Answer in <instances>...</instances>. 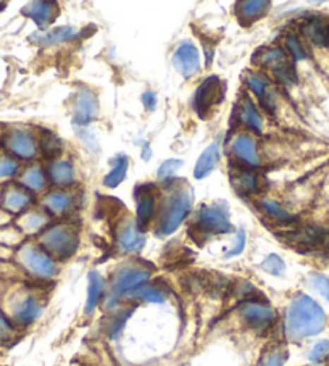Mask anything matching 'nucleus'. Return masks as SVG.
<instances>
[{"instance_id": "26", "label": "nucleus", "mask_w": 329, "mask_h": 366, "mask_svg": "<svg viewBox=\"0 0 329 366\" xmlns=\"http://www.w3.org/2000/svg\"><path fill=\"white\" fill-rule=\"evenodd\" d=\"M21 183L28 190H32V193H41L47 184V176L41 166H31L23 173Z\"/></svg>"}, {"instance_id": "45", "label": "nucleus", "mask_w": 329, "mask_h": 366, "mask_svg": "<svg viewBox=\"0 0 329 366\" xmlns=\"http://www.w3.org/2000/svg\"><path fill=\"white\" fill-rule=\"evenodd\" d=\"M325 244H326V247L329 249V236H328V234L325 236Z\"/></svg>"}, {"instance_id": "12", "label": "nucleus", "mask_w": 329, "mask_h": 366, "mask_svg": "<svg viewBox=\"0 0 329 366\" xmlns=\"http://www.w3.org/2000/svg\"><path fill=\"white\" fill-rule=\"evenodd\" d=\"M173 63L174 68L178 70L181 76L191 78L201 68V57L194 44L183 42L179 44V47L174 50L173 54Z\"/></svg>"}, {"instance_id": "37", "label": "nucleus", "mask_w": 329, "mask_h": 366, "mask_svg": "<svg viewBox=\"0 0 329 366\" xmlns=\"http://www.w3.org/2000/svg\"><path fill=\"white\" fill-rule=\"evenodd\" d=\"M181 166H183V161H181V160H168V161H164L163 165L160 166V170H158V178H160V179L172 178L173 174L178 171Z\"/></svg>"}, {"instance_id": "36", "label": "nucleus", "mask_w": 329, "mask_h": 366, "mask_svg": "<svg viewBox=\"0 0 329 366\" xmlns=\"http://www.w3.org/2000/svg\"><path fill=\"white\" fill-rule=\"evenodd\" d=\"M262 268L273 276H281L286 269L285 262H282L277 255H275V253H271V255L266 258V260L262 263Z\"/></svg>"}, {"instance_id": "3", "label": "nucleus", "mask_w": 329, "mask_h": 366, "mask_svg": "<svg viewBox=\"0 0 329 366\" xmlns=\"http://www.w3.org/2000/svg\"><path fill=\"white\" fill-rule=\"evenodd\" d=\"M78 234L75 229L65 224H56L49 229H45L41 236V245L45 253L60 260H66L78 249Z\"/></svg>"}, {"instance_id": "2", "label": "nucleus", "mask_w": 329, "mask_h": 366, "mask_svg": "<svg viewBox=\"0 0 329 366\" xmlns=\"http://www.w3.org/2000/svg\"><path fill=\"white\" fill-rule=\"evenodd\" d=\"M192 205V193L187 188L173 189L163 200L160 212L158 233L160 236H169L178 229L187 216Z\"/></svg>"}, {"instance_id": "35", "label": "nucleus", "mask_w": 329, "mask_h": 366, "mask_svg": "<svg viewBox=\"0 0 329 366\" xmlns=\"http://www.w3.org/2000/svg\"><path fill=\"white\" fill-rule=\"evenodd\" d=\"M286 47H287L289 52H291L294 60L300 61V60L307 59V50H305V47L302 46V42H300L296 36H287L286 37Z\"/></svg>"}, {"instance_id": "34", "label": "nucleus", "mask_w": 329, "mask_h": 366, "mask_svg": "<svg viewBox=\"0 0 329 366\" xmlns=\"http://www.w3.org/2000/svg\"><path fill=\"white\" fill-rule=\"evenodd\" d=\"M136 297H139L140 300L152 302V303L164 302V294L162 291H158L157 287H140V289L136 292Z\"/></svg>"}, {"instance_id": "15", "label": "nucleus", "mask_w": 329, "mask_h": 366, "mask_svg": "<svg viewBox=\"0 0 329 366\" xmlns=\"http://www.w3.org/2000/svg\"><path fill=\"white\" fill-rule=\"evenodd\" d=\"M152 189L154 188H150V185H143V188H138V193H136V200H138V226L139 228L149 226L152 218H154L155 195Z\"/></svg>"}, {"instance_id": "1", "label": "nucleus", "mask_w": 329, "mask_h": 366, "mask_svg": "<svg viewBox=\"0 0 329 366\" xmlns=\"http://www.w3.org/2000/svg\"><path fill=\"white\" fill-rule=\"evenodd\" d=\"M326 313L313 298L299 295L292 300L286 315V334L292 341L313 337L325 329Z\"/></svg>"}, {"instance_id": "31", "label": "nucleus", "mask_w": 329, "mask_h": 366, "mask_svg": "<svg viewBox=\"0 0 329 366\" xmlns=\"http://www.w3.org/2000/svg\"><path fill=\"white\" fill-rule=\"evenodd\" d=\"M45 224H47V216L36 212L26 213V215H23L20 219V226L23 231H26V233H36V231L42 229Z\"/></svg>"}, {"instance_id": "5", "label": "nucleus", "mask_w": 329, "mask_h": 366, "mask_svg": "<svg viewBox=\"0 0 329 366\" xmlns=\"http://www.w3.org/2000/svg\"><path fill=\"white\" fill-rule=\"evenodd\" d=\"M150 278V269H147L144 267H134V264H129V267L121 268L118 272L115 283L112 286V300H116L118 297H121L124 294H129L136 289H140L147 281Z\"/></svg>"}, {"instance_id": "43", "label": "nucleus", "mask_w": 329, "mask_h": 366, "mask_svg": "<svg viewBox=\"0 0 329 366\" xmlns=\"http://www.w3.org/2000/svg\"><path fill=\"white\" fill-rule=\"evenodd\" d=\"M285 360H286L285 355L281 352H275L265 360L262 366H285Z\"/></svg>"}, {"instance_id": "28", "label": "nucleus", "mask_w": 329, "mask_h": 366, "mask_svg": "<svg viewBox=\"0 0 329 366\" xmlns=\"http://www.w3.org/2000/svg\"><path fill=\"white\" fill-rule=\"evenodd\" d=\"M126 173H128V159L126 157H118L115 163H113L112 171L105 176L104 184L107 188L115 189L116 185L121 184L123 179L126 178Z\"/></svg>"}, {"instance_id": "4", "label": "nucleus", "mask_w": 329, "mask_h": 366, "mask_svg": "<svg viewBox=\"0 0 329 366\" xmlns=\"http://www.w3.org/2000/svg\"><path fill=\"white\" fill-rule=\"evenodd\" d=\"M18 258L23 267H25L32 276H36V278L49 279L52 278L56 272L55 262L50 258L49 253L37 249L36 245L28 244L23 247L18 252Z\"/></svg>"}, {"instance_id": "29", "label": "nucleus", "mask_w": 329, "mask_h": 366, "mask_svg": "<svg viewBox=\"0 0 329 366\" xmlns=\"http://www.w3.org/2000/svg\"><path fill=\"white\" fill-rule=\"evenodd\" d=\"M44 204L52 215H61V213H65L70 208L71 197L65 193H52L45 197Z\"/></svg>"}, {"instance_id": "10", "label": "nucleus", "mask_w": 329, "mask_h": 366, "mask_svg": "<svg viewBox=\"0 0 329 366\" xmlns=\"http://www.w3.org/2000/svg\"><path fill=\"white\" fill-rule=\"evenodd\" d=\"M42 313V305L36 297L31 294H21L11 303V317L20 326H30Z\"/></svg>"}, {"instance_id": "11", "label": "nucleus", "mask_w": 329, "mask_h": 366, "mask_svg": "<svg viewBox=\"0 0 329 366\" xmlns=\"http://www.w3.org/2000/svg\"><path fill=\"white\" fill-rule=\"evenodd\" d=\"M7 147L21 160H31L37 154V140L28 129H13L7 138Z\"/></svg>"}, {"instance_id": "13", "label": "nucleus", "mask_w": 329, "mask_h": 366, "mask_svg": "<svg viewBox=\"0 0 329 366\" xmlns=\"http://www.w3.org/2000/svg\"><path fill=\"white\" fill-rule=\"evenodd\" d=\"M99 115V100L89 89H81L75 100V118L73 121L79 126H86Z\"/></svg>"}, {"instance_id": "14", "label": "nucleus", "mask_w": 329, "mask_h": 366, "mask_svg": "<svg viewBox=\"0 0 329 366\" xmlns=\"http://www.w3.org/2000/svg\"><path fill=\"white\" fill-rule=\"evenodd\" d=\"M231 152L232 155L242 163V165H246L249 168H258L262 165V159H260L257 142H255L251 136H246V134L237 136L234 140H232Z\"/></svg>"}, {"instance_id": "41", "label": "nucleus", "mask_w": 329, "mask_h": 366, "mask_svg": "<svg viewBox=\"0 0 329 366\" xmlns=\"http://www.w3.org/2000/svg\"><path fill=\"white\" fill-rule=\"evenodd\" d=\"M129 313H131V312H121V315H116V317L112 319V323H110V326H109L110 336H116L118 332L121 331L124 321H126L128 317H129Z\"/></svg>"}, {"instance_id": "44", "label": "nucleus", "mask_w": 329, "mask_h": 366, "mask_svg": "<svg viewBox=\"0 0 329 366\" xmlns=\"http://www.w3.org/2000/svg\"><path fill=\"white\" fill-rule=\"evenodd\" d=\"M237 240L239 242H237L236 249L228 252V257H236V255H239V253H242L244 247H246V233H244V231H239V239Z\"/></svg>"}, {"instance_id": "17", "label": "nucleus", "mask_w": 329, "mask_h": 366, "mask_svg": "<svg viewBox=\"0 0 329 366\" xmlns=\"http://www.w3.org/2000/svg\"><path fill=\"white\" fill-rule=\"evenodd\" d=\"M218 160H220V140H215V142L210 144L208 147L203 150V154L198 157L194 176L197 179L207 178L208 174L217 168Z\"/></svg>"}, {"instance_id": "33", "label": "nucleus", "mask_w": 329, "mask_h": 366, "mask_svg": "<svg viewBox=\"0 0 329 366\" xmlns=\"http://www.w3.org/2000/svg\"><path fill=\"white\" fill-rule=\"evenodd\" d=\"M18 171V163L8 157H0V183L13 178Z\"/></svg>"}, {"instance_id": "39", "label": "nucleus", "mask_w": 329, "mask_h": 366, "mask_svg": "<svg viewBox=\"0 0 329 366\" xmlns=\"http://www.w3.org/2000/svg\"><path fill=\"white\" fill-rule=\"evenodd\" d=\"M329 355V341H321L313 347V350L310 352L311 362L318 363L323 358H326Z\"/></svg>"}, {"instance_id": "6", "label": "nucleus", "mask_w": 329, "mask_h": 366, "mask_svg": "<svg viewBox=\"0 0 329 366\" xmlns=\"http://www.w3.org/2000/svg\"><path fill=\"white\" fill-rule=\"evenodd\" d=\"M258 63H262L263 66H266V68L273 71V75L281 83L294 84L297 81L294 65L289 61L287 54L280 47L263 50V52L258 55Z\"/></svg>"}, {"instance_id": "24", "label": "nucleus", "mask_w": 329, "mask_h": 366, "mask_svg": "<svg viewBox=\"0 0 329 366\" xmlns=\"http://www.w3.org/2000/svg\"><path fill=\"white\" fill-rule=\"evenodd\" d=\"M304 35L320 47H326L329 44V26L323 23L321 20L307 21L304 26Z\"/></svg>"}, {"instance_id": "30", "label": "nucleus", "mask_w": 329, "mask_h": 366, "mask_svg": "<svg viewBox=\"0 0 329 366\" xmlns=\"http://www.w3.org/2000/svg\"><path fill=\"white\" fill-rule=\"evenodd\" d=\"M76 36V30L73 28H59V30H54L47 32V35L42 37H34L32 41H36L37 44H42V46H47V44H60L65 41H70Z\"/></svg>"}, {"instance_id": "23", "label": "nucleus", "mask_w": 329, "mask_h": 366, "mask_svg": "<svg viewBox=\"0 0 329 366\" xmlns=\"http://www.w3.org/2000/svg\"><path fill=\"white\" fill-rule=\"evenodd\" d=\"M268 8L270 2H265V0H249V2L237 4V13L246 23H252V21L262 18L268 12Z\"/></svg>"}, {"instance_id": "19", "label": "nucleus", "mask_w": 329, "mask_h": 366, "mask_svg": "<svg viewBox=\"0 0 329 366\" xmlns=\"http://www.w3.org/2000/svg\"><path fill=\"white\" fill-rule=\"evenodd\" d=\"M31 204V195L25 189L10 188L4 193L2 205L10 213H20Z\"/></svg>"}, {"instance_id": "21", "label": "nucleus", "mask_w": 329, "mask_h": 366, "mask_svg": "<svg viewBox=\"0 0 329 366\" xmlns=\"http://www.w3.org/2000/svg\"><path fill=\"white\" fill-rule=\"evenodd\" d=\"M49 179L55 185H70L75 181V168L66 160H55L49 166Z\"/></svg>"}, {"instance_id": "8", "label": "nucleus", "mask_w": 329, "mask_h": 366, "mask_svg": "<svg viewBox=\"0 0 329 366\" xmlns=\"http://www.w3.org/2000/svg\"><path fill=\"white\" fill-rule=\"evenodd\" d=\"M241 318L249 328L255 331H265L275 323L273 310L260 300L244 302L241 307Z\"/></svg>"}, {"instance_id": "42", "label": "nucleus", "mask_w": 329, "mask_h": 366, "mask_svg": "<svg viewBox=\"0 0 329 366\" xmlns=\"http://www.w3.org/2000/svg\"><path fill=\"white\" fill-rule=\"evenodd\" d=\"M42 149L47 152V154H59L61 144L55 136H45L42 138Z\"/></svg>"}, {"instance_id": "40", "label": "nucleus", "mask_w": 329, "mask_h": 366, "mask_svg": "<svg viewBox=\"0 0 329 366\" xmlns=\"http://www.w3.org/2000/svg\"><path fill=\"white\" fill-rule=\"evenodd\" d=\"M13 334V324L10 323L8 318L0 312V341H7Z\"/></svg>"}, {"instance_id": "7", "label": "nucleus", "mask_w": 329, "mask_h": 366, "mask_svg": "<svg viewBox=\"0 0 329 366\" xmlns=\"http://www.w3.org/2000/svg\"><path fill=\"white\" fill-rule=\"evenodd\" d=\"M225 95V86L217 76H210L201 84L194 97L196 111L202 118L207 116L217 106Z\"/></svg>"}, {"instance_id": "46", "label": "nucleus", "mask_w": 329, "mask_h": 366, "mask_svg": "<svg viewBox=\"0 0 329 366\" xmlns=\"http://www.w3.org/2000/svg\"><path fill=\"white\" fill-rule=\"evenodd\" d=\"M4 8H5V4L0 2V10H4Z\"/></svg>"}, {"instance_id": "20", "label": "nucleus", "mask_w": 329, "mask_h": 366, "mask_svg": "<svg viewBox=\"0 0 329 366\" xmlns=\"http://www.w3.org/2000/svg\"><path fill=\"white\" fill-rule=\"evenodd\" d=\"M246 83H247L249 89H251V91L260 99V102L263 104L265 109L273 111L275 110V99L268 91V83H266L265 78L260 76V75H249Z\"/></svg>"}, {"instance_id": "22", "label": "nucleus", "mask_w": 329, "mask_h": 366, "mask_svg": "<svg viewBox=\"0 0 329 366\" xmlns=\"http://www.w3.org/2000/svg\"><path fill=\"white\" fill-rule=\"evenodd\" d=\"M239 121L244 126L252 129L255 133H262L263 129V118L258 114V110L255 109L251 99H244L241 102L239 109Z\"/></svg>"}, {"instance_id": "25", "label": "nucleus", "mask_w": 329, "mask_h": 366, "mask_svg": "<svg viewBox=\"0 0 329 366\" xmlns=\"http://www.w3.org/2000/svg\"><path fill=\"white\" fill-rule=\"evenodd\" d=\"M104 295V278L99 273H89V287H88V302L86 313H92L99 305L100 298Z\"/></svg>"}, {"instance_id": "16", "label": "nucleus", "mask_w": 329, "mask_h": 366, "mask_svg": "<svg viewBox=\"0 0 329 366\" xmlns=\"http://www.w3.org/2000/svg\"><path fill=\"white\" fill-rule=\"evenodd\" d=\"M134 221H124L116 233V242L123 252H138L144 245V236Z\"/></svg>"}, {"instance_id": "27", "label": "nucleus", "mask_w": 329, "mask_h": 366, "mask_svg": "<svg viewBox=\"0 0 329 366\" xmlns=\"http://www.w3.org/2000/svg\"><path fill=\"white\" fill-rule=\"evenodd\" d=\"M232 184L244 194H252L258 189V176L253 171L242 170L232 174Z\"/></svg>"}, {"instance_id": "18", "label": "nucleus", "mask_w": 329, "mask_h": 366, "mask_svg": "<svg viewBox=\"0 0 329 366\" xmlns=\"http://www.w3.org/2000/svg\"><path fill=\"white\" fill-rule=\"evenodd\" d=\"M23 13H25L28 18H31L37 26L44 28L55 18L56 8L54 4L49 2H32L28 5V7L23 8Z\"/></svg>"}, {"instance_id": "32", "label": "nucleus", "mask_w": 329, "mask_h": 366, "mask_svg": "<svg viewBox=\"0 0 329 366\" xmlns=\"http://www.w3.org/2000/svg\"><path fill=\"white\" fill-rule=\"evenodd\" d=\"M260 205H262L266 215H270L271 218L277 219V221L291 223V221H294V219H296L292 215H289V213L280 204H276L275 200H262V204H260Z\"/></svg>"}, {"instance_id": "9", "label": "nucleus", "mask_w": 329, "mask_h": 366, "mask_svg": "<svg viewBox=\"0 0 329 366\" xmlns=\"http://www.w3.org/2000/svg\"><path fill=\"white\" fill-rule=\"evenodd\" d=\"M196 224L205 234H228L232 231V224L228 215L218 207L202 208L198 212Z\"/></svg>"}, {"instance_id": "38", "label": "nucleus", "mask_w": 329, "mask_h": 366, "mask_svg": "<svg viewBox=\"0 0 329 366\" xmlns=\"http://www.w3.org/2000/svg\"><path fill=\"white\" fill-rule=\"evenodd\" d=\"M311 283H313L315 289L318 291L320 294L329 302V279L326 278V276L313 274V276H311Z\"/></svg>"}]
</instances>
